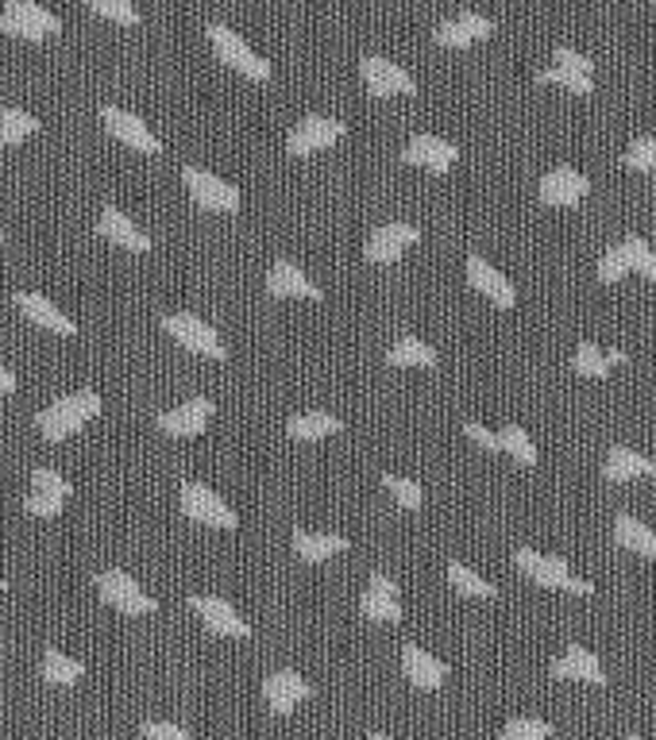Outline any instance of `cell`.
I'll return each instance as SVG.
<instances>
[{
  "instance_id": "obj_1",
  "label": "cell",
  "mask_w": 656,
  "mask_h": 740,
  "mask_svg": "<svg viewBox=\"0 0 656 740\" xmlns=\"http://www.w3.org/2000/svg\"><path fill=\"white\" fill-rule=\"evenodd\" d=\"M97 413H101V397H97L93 389H82V394L59 397L54 405H47V409L36 417V428L51 444H59V440H67V436H74L78 428H85Z\"/></svg>"
},
{
  "instance_id": "obj_43",
  "label": "cell",
  "mask_w": 656,
  "mask_h": 740,
  "mask_svg": "<svg viewBox=\"0 0 656 740\" xmlns=\"http://www.w3.org/2000/svg\"><path fill=\"white\" fill-rule=\"evenodd\" d=\"M62 506H67V498H59V494H47V490H36V486H31V494L23 498V509H28L31 517H59Z\"/></svg>"
},
{
  "instance_id": "obj_5",
  "label": "cell",
  "mask_w": 656,
  "mask_h": 740,
  "mask_svg": "<svg viewBox=\"0 0 656 740\" xmlns=\"http://www.w3.org/2000/svg\"><path fill=\"white\" fill-rule=\"evenodd\" d=\"M209 43H213V51L221 54V62H229V67L240 70L244 78H251V81H266V78H271V62L259 59V54L251 51L244 39H240L232 28H224V23H209Z\"/></svg>"
},
{
  "instance_id": "obj_39",
  "label": "cell",
  "mask_w": 656,
  "mask_h": 740,
  "mask_svg": "<svg viewBox=\"0 0 656 740\" xmlns=\"http://www.w3.org/2000/svg\"><path fill=\"white\" fill-rule=\"evenodd\" d=\"M626 251H629V271H637V274H642V278L656 282V255H653L649 243H645L642 235H629V240H626Z\"/></svg>"
},
{
  "instance_id": "obj_47",
  "label": "cell",
  "mask_w": 656,
  "mask_h": 740,
  "mask_svg": "<svg viewBox=\"0 0 656 740\" xmlns=\"http://www.w3.org/2000/svg\"><path fill=\"white\" fill-rule=\"evenodd\" d=\"M12 389H16V374L0 363V394H12Z\"/></svg>"
},
{
  "instance_id": "obj_48",
  "label": "cell",
  "mask_w": 656,
  "mask_h": 740,
  "mask_svg": "<svg viewBox=\"0 0 656 740\" xmlns=\"http://www.w3.org/2000/svg\"><path fill=\"white\" fill-rule=\"evenodd\" d=\"M0 243H4V227H0Z\"/></svg>"
},
{
  "instance_id": "obj_18",
  "label": "cell",
  "mask_w": 656,
  "mask_h": 740,
  "mask_svg": "<svg viewBox=\"0 0 656 740\" xmlns=\"http://www.w3.org/2000/svg\"><path fill=\"white\" fill-rule=\"evenodd\" d=\"M587 193H591L587 174H579V170H572V166H556L541 178V201L553 209L575 205V201H583Z\"/></svg>"
},
{
  "instance_id": "obj_33",
  "label": "cell",
  "mask_w": 656,
  "mask_h": 740,
  "mask_svg": "<svg viewBox=\"0 0 656 740\" xmlns=\"http://www.w3.org/2000/svg\"><path fill=\"white\" fill-rule=\"evenodd\" d=\"M610 355L603 352L598 344H591V339H583L579 347H575V359H572V371L579 374V378H606L610 374Z\"/></svg>"
},
{
  "instance_id": "obj_19",
  "label": "cell",
  "mask_w": 656,
  "mask_h": 740,
  "mask_svg": "<svg viewBox=\"0 0 656 740\" xmlns=\"http://www.w3.org/2000/svg\"><path fill=\"white\" fill-rule=\"evenodd\" d=\"M402 159H406L410 166H425V170H433V174H444V170L456 166L460 151H456V143L436 140V135H413Z\"/></svg>"
},
{
  "instance_id": "obj_29",
  "label": "cell",
  "mask_w": 656,
  "mask_h": 740,
  "mask_svg": "<svg viewBox=\"0 0 656 740\" xmlns=\"http://www.w3.org/2000/svg\"><path fill=\"white\" fill-rule=\"evenodd\" d=\"M614 536H618L622 548L637 551V556L656 559V533H653L649 525H642V520H637V517L622 514L618 520H614Z\"/></svg>"
},
{
  "instance_id": "obj_35",
  "label": "cell",
  "mask_w": 656,
  "mask_h": 740,
  "mask_svg": "<svg viewBox=\"0 0 656 740\" xmlns=\"http://www.w3.org/2000/svg\"><path fill=\"white\" fill-rule=\"evenodd\" d=\"M498 452L514 455V463H522V467H533V463H537V447H533L529 433L517 425H509L498 433Z\"/></svg>"
},
{
  "instance_id": "obj_6",
  "label": "cell",
  "mask_w": 656,
  "mask_h": 740,
  "mask_svg": "<svg viewBox=\"0 0 656 740\" xmlns=\"http://www.w3.org/2000/svg\"><path fill=\"white\" fill-rule=\"evenodd\" d=\"M93 587L101 594V601H109L112 609H120V614H128V617H148L159 609V601L151 598V594H143V587H135V579L124 571L97 575Z\"/></svg>"
},
{
  "instance_id": "obj_8",
  "label": "cell",
  "mask_w": 656,
  "mask_h": 740,
  "mask_svg": "<svg viewBox=\"0 0 656 740\" xmlns=\"http://www.w3.org/2000/svg\"><path fill=\"white\" fill-rule=\"evenodd\" d=\"M553 59H556V67H548L537 74L541 85H564L579 97H587L591 89H595V62H591L587 54L572 51V47H556Z\"/></svg>"
},
{
  "instance_id": "obj_12",
  "label": "cell",
  "mask_w": 656,
  "mask_h": 740,
  "mask_svg": "<svg viewBox=\"0 0 656 740\" xmlns=\"http://www.w3.org/2000/svg\"><path fill=\"white\" fill-rule=\"evenodd\" d=\"M190 609L201 617V621H205L209 632H216V637H251V625L224 598H213V594H193Z\"/></svg>"
},
{
  "instance_id": "obj_28",
  "label": "cell",
  "mask_w": 656,
  "mask_h": 740,
  "mask_svg": "<svg viewBox=\"0 0 656 740\" xmlns=\"http://www.w3.org/2000/svg\"><path fill=\"white\" fill-rule=\"evenodd\" d=\"M294 551L305 564H325V559L347 551V536L340 533H294Z\"/></svg>"
},
{
  "instance_id": "obj_46",
  "label": "cell",
  "mask_w": 656,
  "mask_h": 740,
  "mask_svg": "<svg viewBox=\"0 0 656 740\" xmlns=\"http://www.w3.org/2000/svg\"><path fill=\"white\" fill-rule=\"evenodd\" d=\"M467 440H475L480 447H487V452H498V433H491V428H483L480 420H467L464 425Z\"/></svg>"
},
{
  "instance_id": "obj_27",
  "label": "cell",
  "mask_w": 656,
  "mask_h": 740,
  "mask_svg": "<svg viewBox=\"0 0 656 740\" xmlns=\"http://www.w3.org/2000/svg\"><path fill=\"white\" fill-rule=\"evenodd\" d=\"M402 667H406V679L417 690H436V687H444V679H448V667L417 645H406V652H402Z\"/></svg>"
},
{
  "instance_id": "obj_36",
  "label": "cell",
  "mask_w": 656,
  "mask_h": 740,
  "mask_svg": "<svg viewBox=\"0 0 656 740\" xmlns=\"http://www.w3.org/2000/svg\"><path fill=\"white\" fill-rule=\"evenodd\" d=\"M448 582L460 594H467V598H494V594H498L487 579H480V575H475L472 567H464V564H448Z\"/></svg>"
},
{
  "instance_id": "obj_21",
  "label": "cell",
  "mask_w": 656,
  "mask_h": 740,
  "mask_svg": "<svg viewBox=\"0 0 656 740\" xmlns=\"http://www.w3.org/2000/svg\"><path fill=\"white\" fill-rule=\"evenodd\" d=\"M467 286L480 290V294L487 301H494L498 308H514V301H517L514 286H509V282L502 278V274L494 271L483 255H467Z\"/></svg>"
},
{
  "instance_id": "obj_4",
  "label": "cell",
  "mask_w": 656,
  "mask_h": 740,
  "mask_svg": "<svg viewBox=\"0 0 656 740\" xmlns=\"http://www.w3.org/2000/svg\"><path fill=\"white\" fill-rule=\"evenodd\" d=\"M182 182L185 190H190V201L201 209H209V213H236L240 209V190L232 182H224V178L209 174V170L201 166H185L182 170Z\"/></svg>"
},
{
  "instance_id": "obj_13",
  "label": "cell",
  "mask_w": 656,
  "mask_h": 740,
  "mask_svg": "<svg viewBox=\"0 0 656 740\" xmlns=\"http://www.w3.org/2000/svg\"><path fill=\"white\" fill-rule=\"evenodd\" d=\"M363 85L371 89V97H398V93H417V81H413L406 70L394 67L391 59H379V54H367L360 62Z\"/></svg>"
},
{
  "instance_id": "obj_20",
  "label": "cell",
  "mask_w": 656,
  "mask_h": 740,
  "mask_svg": "<svg viewBox=\"0 0 656 740\" xmlns=\"http://www.w3.org/2000/svg\"><path fill=\"white\" fill-rule=\"evenodd\" d=\"M263 695L274 713H294V706L305 702L313 695V687L297 671H271L263 682Z\"/></svg>"
},
{
  "instance_id": "obj_32",
  "label": "cell",
  "mask_w": 656,
  "mask_h": 740,
  "mask_svg": "<svg viewBox=\"0 0 656 740\" xmlns=\"http://www.w3.org/2000/svg\"><path fill=\"white\" fill-rule=\"evenodd\" d=\"M386 363L391 367H436V352L425 344V339H398V344L391 347V355H386Z\"/></svg>"
},
{
  "instance_id": "obj_2",
  "label": "cell",
  "mask_w": 656,
  "mask_h": 740,
  "mask_svg": "<svg viewBox=\"0 0 656 740\" xmlns=\"http://www.w3.org/2000/svg\"><path fill=\"white\" fill-rule=\"evenodd\" d=\"M514 564H517V571L529 575L537 587L572 590V594H583V598H587V594H595V587H591L587 579H575L568 559H561V556H541V551H533V548H517L514 551Z\"/></svg>"
},
{
  "instance_id": "obj_7",
  "label": "cell",
  "mask_w": 656,
  "mask_h": 740,
  "mask_svg": "<svg viewBox=\"0 0 656 740\" xmlns=\"http://www.w3.org/2000/svg\"><path fill=\"white\" fill-rule=\"evenodd\" d=\"M163 332L170 339H178L182 347H190L193 355H205V359H224V355H229V347L221 344V336L193 313L163 316Z\"/></svg>"
},
{
  "instance_id": "obj_30",
  "label": "cell",
  "mask_w": 656,
  "mask_h": 740,
  "mask_svg": "<svg viewBox=\"0 0 656 740\" xmlns=\"http://www.w3.org/2000/svg\"><path fill=\"white\" fill-rule=\"evenodd\" d=\"M340 420L332 417V413H297V417H290L286 433L294 436V440H325V436L340 433Z\"/></svg>"
},
{
  "instance_id": "obj_49",
  "label": "cell",
  "mask_w": 656,
  "mask_h": 740,
  "mask_svg": "<svg viewBox=\"0 0 656 740\" xmlns=\"http://www.w3.org/2000/svg\"><path fill=\"white\" fill-rule=\"evenodd\" d=\"M0 590H4V579H0Z\"/></svg>"
},
{
  "instance_id": "obj_11",
  "label": "cell",
  "mask_w": 656,
  "mask_h": 740,
  "mask_svg": "<svg viewBox=\"0 0 656 740\" xmlns=\"http://www.w3.org/2000/svg\"><path fill=\"white\" fill-rule=\"evenodd\" d=\"M340 140H344V124H340V120H332V116H305L302 124L290 132L286 151L302 159V154L336 148Z\"/></svg>"
},
{
  "instance_id": "obj_23",
  "label": "cell",
  "mask_w": 656,
  "mask_h": 740,
  "mask_svg": "<svg viewBox=\"0 0 656 740\" xmlns=\"http://www.w3.org/2000/svg\"><path fill=\"white\" fill-rule=\"evenodd\" d=\"M553 679H579V682H591V687H606V671L603 663H598V656L579 645H572L568 652L553 663Z\"/></svg>"
},
{
  "instance_id": "obj_14",
  "label": "cell",
  "mask_w": 656,
  "mask_h": 740,
  "mask_svg": "<svg viewBox=\"0 0 656 740\" xmlns=\"http://www.w3.org/2000/svg\"><path fill=\"white\" fill-rule=\"evenodd\" d=\"M213 420V402L209 397H190L178 409L159 413V433L174 436V440H185V436L205 433V425Z\"/></svg>"
},
{
  "instance_id": "obj_41",
  "label": "cell",
  "mask_w": 656,
  "mask_h": 740,
  "mask_svg": "<svg viewBox=\"0 0 656 740\" xmlns=\"http://www.w3.org/2000/svg\"><path fill=\"white\" fill-rule=\"evenodd\" d=\"M626 166L637 170V174H649V170H656V135H642V140L629 143Z\"/></svg>"
},
{
  "instance_id": "obj_16",
  "label": "cell",
  "mask_w": 656,
  "mask_h": 740,
  "mask_svg": "<svg viewBox=\"0 0 656 740\" xmlns=\"http://www.w3.org/2000/svg\"><path fill=\"white\" fill-rule=\"evenodd\" d=\"M491 36H494V20H487V16H480V12H464V16H456V20H444L441 28L433 31L436 43L452 47V51H464V47H475Z\"/></svg>"
},
{
  "instance_id": "obj_37",
  "label": "cell",
  "mask_w": 656,
  "mask_h": 740,
  "mask_svg": "<svg viewBox=\"0 0 656 740\" xmlns=\"http://www.w3.org/2000/svg\"><path fill=\"white\" fill-rule=\"evenodd\" d=\"M85 4L93 8L101 20L124 23V28H135V23H140V12H135L132 0H85Z\"/></svg>"
},
{
  "instance_id": "obj_17",
  "label": "cell",
  "mask_w": 656,
  "mask_h": 740,
  "mask_svg": "<svg viewBox=\"0 0 656 740\" xmlns=\"http://www.w3.org/2000/svg\"><path fill=\"white\" fill-rule=\"evenodd\" d=\"M360 609H363V617H371V621H386V625L402 621L398 582H394L391 575H371V587L363 590Z\"/></svg>"
},
{
  "instance_id": "obj_42",
  "label": "cell",
  "mask_w": 656,
  "mask_h": 740,
  "mask_svg": "<svg viewBox=\"0 0 656 740\" xmlns=\"http://www.w3.org/2000/svg\"><path fill=\"white\" fill-rule=\"evenodd\" d=\"M502 737L506 740H545V737H553V726H548V721H537V718H514V721H506Z\"/></svg>"
},
{
  "instance_id": "obj_38",
  "label": "cell",
  "mask_w": 656,
  "mask_h": 740,
  "mask_svg": "<svg viewBox=\"0 0 656 740\" xmlns=\"http://www.w3.org/2000/svg\"><path fill=\"white\" fill-rule=\"evenodd\" d=\"M629 274V251H626V243H618V247H610L606 251L603 259H598V282H622Z\"/></svg>"
},
{
  "instance_id": "obj_31",
  "label": "cell",
  "mask_w": 656,
  "mask_h": 740,
  "mask_svg": "<svg viewBox=\"0 0 656 740\" xmlns=\"http://www.w3.org/2000/svg\"><path fill=\"white\" fill-rule=\"evenodd\" d=\"M39 132V120L23 109H0V148H16V143L31 140Z\"/></svg>"
},
{
  "instance_id": "obj_40",
  "label": "cell",
  "mask_w": 656,
  "mask_h": 740,
  "mask_svg": "<svg viewBox=\"0 0 656 740\" xmlns=\"http://www.w3.org/2000/svg\"><path fill=\"white\" fill-rule=\"evenodd\" d=\"M383 486H386V490H391V498L398 501L402 509H421V501H425V494H421V486L413 483V478L383 475Z\"/></svg>"
},
{
  "instance_id": "obj_3",
  "label": "cell",
  "mask_w": 656,
  "mask_h": 740,
  "mask_svg": "<svg viewBox=\"0 0 656 740\" xmlns=\"http://www.w3.org/2000/svg\"><path fill=\"white\" fill-rule=\"evenodd\" d=\"M59 28H62L59 16L47 12V8L36 4V0H8L4 12H0V31H4V36H16V39H31V43L51 39Z\"/></svg>"
},
{
  "instance_id": "obj_10",
  "label": "cell",
  "mask_w": 656,
  "mask_h": 740,
  "mask_svg": "<svg viewBox=\"0 0 656 740\" xmlns=\"http://www.w3.org/2000/svg\"><path fill=\"white\" fill-rule=\"evenodd\" d=\"M101 124L109 128V132L117 135L120 143H128L132 151H140V154H159V151H163L159 135L151 132V128L143 124L140 116H132V112L117 109V104H104V109H101Z\"/></svg>"
},
{
  "instance_id": "obj_25",
  "label": "cell",
  "mask_w": 656,
  "mask_h": 740,
  "mask_svg": "<svg viewBox=\"0 0 656 740\" xmlns=\"http://www.w3.org/2000/svg\"><path fill=\"white\" fill-rule=\"evenodd\" d=\"M97 232H101L109 243H117V247L135 251V255H143V251H151V240H148V235H143L140 227H135L132 221H128V216L120 213L117 205H104V213H101V224H97Z\"/></svg>"
},
{
  "instance_id": "obj_44",
  "label": "cell",
  "mask_w": 656,
  "mask_h": 740,
  "mask_svg": "<svg viewBox=\"0 0 656 740\" xmlns=\"http://www.w3.org/2000/svg\"><path fill=\"white\" fill-rule=\"evenodd\" d=\"M31 486H36V490H47V494H59V498H70V494H74V486H70L67 478H62L59 470H51V467H36V470H31Z\"/></svg>"
},
{
  "instance_id": "obj_24",
  "label": "cell",
  "mask_w": 656,
  "mask_h": 740,
  "mask_svg": "<svg viewBox=\"0 0 656 740\" xmlns=\"http://www.w3.org/2000/svg\"><path fill=\"white\" fill-rule=\"evenodd\" d=\"M16 308H20L31 324H39V328H47V332H59V336H74L78 332V324L70 321L62 308H54L51 301L39 297V294H16Z\"/></svg>"
},
{
  "instance_id": "obj_9",
  "label": "cell",
  "mask_w": 656,
  "mask_h": 740,
  "mask_svg": "<svg viewBox=\"0 0 656 740\" xmlns=\"http://www.w3.org/2000/svg\"><path fill=\"white\" fill-rule=\"evenodd\" d=\"M182 514L190 520H198V525H209V528H236L240 525L236 509H232L229 501H221V494H213L201 483L182 486Z\"/></svg>"
},
{
  "instance_id": "obj_15",
  "label": "cell",
  "mask_w": 656,
  "mask_h": 740,
  "mask_svg": "<svg viewBox=\"0 0 656 740\" xmlns=\"http://www.w3.org/2000/svg\"><path fill=\"white\" fill-rule=\"evenodd\" d=\"M421 240V232L413 224H383L371 232L367 247H363V255H367V263H398L402 255H406V247Z\"/></svg>"
},
{
  "instance_id": "obj_45",
  "label": "cell",
  "mask_w": 656,
  "mask_h": 740,
  "mask_svg": "<svg viewBox=\"0 0 656 740\" xmlns=\"http://www.w3.org/2000/svg\"><path fill=\"white\" fill-rule=\"evenodd\" d=\"M140 737H159V740H190V729L170 726V721H148L140 729Z\"/></svg>"
},
{
  "instance_id": "obj_34",
  "label": "cell",
  "mask_w": 656,
  "mask_h": 740,
  "mask_svg": "<svg viewBox=\"0 0 656 740\" xmlns=\"http://www.w3.org/2000/svg\"><path fill=\"white\" fill-rule=\"evenodd\" d=\"M82 675H85V667L78 660H70V656H62L59 648H51V652L43 656V679L51 682V687H74Z\"/></svg>"
},
{
  "instance_id": "obj_26",
  "label": "cell",
  "mask_w": 656,
  "mask_h": 740,
  "mask_svg": "<svg viewBox=\"0 0 656 740\" xmlns=\"http://www.w3.org/2000/svg\"><path fill=\"white\" fill-rule=\"evenodd\" d=\"M656 475V463L637 455L634 447H610L603 463V478L606 483H629V478H653Z\"/></svg>"
},
{
  "instance_id": "obj_22",
  "label": "cell",
  "mask_w": 656,
  "mask_h": 740,
  "mask_svg": "<svg viewBox=\"0 0 656 740\" xmlns=\"http://www.w3.org/2000/svg\"><path fill=\"white\" fill-rule=\"evenodd\" d=\"M266 290H271L274 297H310V301H321V286L313 278H305L302 271H297L294 263H286V259H279V263L271 266V274H266Z\"/></svg>"
}]
</instances>
